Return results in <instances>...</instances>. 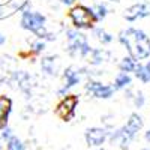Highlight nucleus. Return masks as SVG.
<instances>
[{
	"label": "nucleus",
	"instance_id": "obj_12",
	"mask_svg": "<svg viewBox=\"0 0 150 150\" xmlns=\"http://www.w3.org/2000/svg\"><path fill=\"white\" fill-rule=\"evenodd\" d=\"M110 53L105 51V50H92L90 53V63L92 65H99L102 63V62H105L108 59Z\"/></svg>",
	"mask_w": 150,
	"mask_h": 150
},
{
	"label": "nucleus",
	"instance_id": "obj_16",
	"mask_svg": "<svg viewBox=\"0 0 150 150\" xmlns=\"http://www.w3.org/2000/svg\"><path fill=\"white\" fill-rule=\"evenodd\" d=\"M134 72H135V75H137V78L141 80L143 83H150V81H149L147 71H146V66H143V65H137V68H135Z\"/></svg>",
	"mask_w": 150,
	"mask_h": 150
},
{
	"label": "nucleus",
	"instance_id": "obj_30",
	"mask_svg": "<svg viewBox=\"0 0 150 150\" xmlns=\"http://www.w3.org/2000/svg\"><path fill=\"white\" fill-rule=\"evenodd\" d=\"M0 150H2V146H0Z\"/></svg>",
	"mask_w": 150,
	"mask_h": 150
},
{
	"label": "nucleus",
	"instance_id": "obj_20",
	"mask_svg": "<svg viewBox=\"0 0 150 150\" xmlns=\"http://www.w3.org/2000/svg\"><path fill=\"white\" fill-rule=\"evenodd\" d=\"M11 137H12V131H11V128H8V126H6V128H3V129H2V134H0V138L8 141V140L11 138Z\"/></svg>",
	"mask_w": 150,
	"mask_h": 150
},
{
	"label": "nucleus",
	"instance_id": "obj_4",
	"mask_svg": "<svg viewBox=\"0 0 150 150\" xmlns=\"http://www.w3.org/2000/svg\"><path fill=\"white\" fill-rule=\"evenodd\" d=\"M69 17L74 23V26L78 29H90L93 26V23L98 21L93 14V9H89L83 5L72 8L69 12Z\"/></svg>",
	"mask_w": 150,
	"mask_h": 150
},
{
	"label": "nucleus",
	"instance_id": "obj_24",
	"mask_svg": "<svg viewBox=\"0 0 150 150\" xmlns=\"http://www.w3.org/2000/svg\"><path fill=\"white\" fill-rule=\"evenodd\" d=\"M60 2L63 3V5H72V3L75 2V0H60Z\"/></svg>",
	"mask_w": 150,
	"mask_h": 150
},
{
	"label": "nucleus",
	"instance_id": "obj_27",
	"mask_svg": "<svg viewBox=\"0 0 150 150\" xmlns=\"http://www.w3.org/2000/svg\"><path fill=\"white\" fill-rule=\"evenodd\" d=\"M90 150H105V149H102V147H93V149H90Z\"/></svg>",
	"mask_w": 150,
	"mask_h": 150
},
{
	"label": "nucleus",
	"instance_id": "obj_1",
	"mask_svg": "<svg viewBox=\"0 0 150 150\" xmlns=\"http://www.w3.org/2000/svg\"><path fill=\"white\" fill-rule=\"evenodd\" d=\"M119 41L128 48L134 60H143L150 56V38L138 29H126L120 32Z\"/></svg>",
	"mask_w": 150,
	"mask_h": 150
},
{
	"label": "nucleus",
	"instance_id": "obj_23",
	"mask_svg": "<svg viewBox=\"0 0 150 150\" xmlns=\"http://www.w3.org/2000/svg\"><path fill=\"white\" fill-rule=\"evenodd\" d=\"M5 15H6V12H5V9H3L2 6H0V20H2V18H5Z\"/></svg>",
	"mask_w": 150,
	"mask_h": 150
},
{
	"label": "nucleus",
	"instance_id": "obj_5",
	"mask_svg": "<svg viewBox=\"0 0 150 150\" xmlns=\"http://www.w3.org/2000/svg\"><path fill=\"white\" fill-rule=\"evenodd\" d=\"M108 131L104 129V128H90L87 129L86 134H84V138H86V143L89 147H101L107 140H108Z\"/></svg>",
	"mask_w": 150,
	"mask_h": 150
},
{
	"label": "nucleus",
	"instance_id": "obj_10",
	"mask_svg": "<svg viewBox=\"0 0 150 150\" xmlns=\"http://www.w3.org/2000/svg\"><path fill=\"white\" fill-rule=\"evenodd\" d=\"M65 87L60 90V93H65L68 89H71V87H74L75 84H78L80 83V74L77 71H74L72 68H68L65 71Z\"/></svg>",
	"mask_w": 150,
	"mask_h": 150
},
{
	"label": "nucleus",
	"instance_id": "obj_17",
	"mask_svg": "<svg viewBox=\"0 0 150 150\" xmlns=\"http://www.w3.org/2000/svg\"><path fill=\"white\" fill-rule=\"evenodd\" d=\"M95 33H96V36H98V39L101 41L102 44H110V42L112 41V36H111L110 33H107L105 30H102V29H96Z\"/></svg>",
	"mask_w": 150,
	"mask_h": 150
},
{
	"label": "nucleus",
	"instance_id": "obj_7",
	"mask_svg": "<svg viewBox=\"0 0 150 150\" xmlns=\"http://www.w3.org/2000/svg\"><path fill=\"white\" fill-rule=\"evenodd\" d=\"M77 102H78V99L77 96H66L63 101H62L56 110L57 112V116H60L62 119H65V120H69L74 117V111H75V107H77Z\"/></svg>",
	"mask_w": 150,
	"mask_h": 150
},
{
	"label": "nucleus",
	"instance_id": "obj_19",
	"mask_svg": "<svg viewBox=\"0 0 150 150\" xmlns=\"http://www.w3.org/2000/svg\"><path fill=\"white\" fill-rule=\"evenodd\" d=\"M134 104H135L137 108H141V107L144 105V96H143L141 92H138V93L135 95V98H134Z\"/></svg>",
	"mask_w": 150,
	"mask_h": 150
},
{
	"label": "nucleus",
	"instance_id": "obj_3",
	"mask_svg": "<svg viewBox=\"0 0 150 150\" xmlns=\"http://www.w3.org/2000/svg\"><path fill=\"white\" fill-rule=\"evenodd\" d=\"M66 36H68V50L72 56L80 54L81 57H86L92 53L90 45L87 44L86 35L80 33L78 30H68Z\"/></svg>",
	"mask_w": 150,
	"mask_h": 150
},
{
	"label": "nucleus",
	"instance_id": "obj_25",
	"mask_svg": "<svg viewBox=\"0 0 150 150\" xmlns=\"http://www.w3.org/2000/svg\"><path fill=\"white\" fill-rule=\"evenodd\" d=\"M144 66H146V71H147V75H149V81H150V62L147 65H144Z\"/></svg>",
	"mask_w": 150,
	"mask_h": 150
},
{
	"label": "nucleus",
	"instance_id": "obj_22",
	"mask_svg": "<svg viewBox=\"0 0 150 150\" xmlns=\"http://www.w3.org/2000/svg\"><path fill=\"white\" fill-rule=\"evenodd\" d=\"M144 138H146V141H147V143H150V129L144 134Z\"/></svg>",
	"mask_w": 150,
	"mask_h": 150
},
{
	"label": "nucleus",
	"instance_id": "obj_2",
	"mask_svg": "<svg viewBox=\"0 0 150 150\" xmlns=\"http://www.w3.org/2000/svg\"><path fill=\"white\" fill-rule=\"evenodd\" d=\"M44 23H45V17L39 12H32V11H24L21 15V26L33 32L35 35H38L39 38H50L53 39L51 35H48L44 29Z\"/></svg>",
	"mask_w": 150,
	"mask_h": 150
},
{
	"label": "nucleus",
	"instance_id": "obj_26",
	"mask_svg": "<svg viewBox=\"0 0 150 150\" xmlns=\"http://www.w3.org/2000/svg\"><path fill=\"white\" fill-rule=\"evenodd\" d=\"M5 41H6V38H5L2 33H0V45H2V44H5Z\"/></svg>",
	"mask_w": 150,
	"mask_h": 150
},
{
	"label": "nucleus",
	"instance_id": "obj_28",
	"mask_svg": "<svg viewBox=\"0 0 150 150\" xmlns=\"http://www.w3.org/2000/svg\"><path fill=\"white\" fill-rule=\"evenodd\" d=\"M141 150H150V149H149V147H146V149H141Z\"/></svg>",
	"mask_w": 150,
	"mask_h": 150
},
{
	"label": "nucleus",
	"instance_id": "obj_15",
	"mask_svg": "<svg viewBox=\"0 0 150 150\" xmlns=\"http://www.w3.org/2000/svg\"><path fill=\"white\" fill-rule=\"evenodd\" d=\"M135 68H137V63H135V60L132 59V57H125V59H122V62H120V69H122V72H132V71H135Z\"/></svg>",
	"mask_w": 150,
	"mask_h": 150
},
{
	"label": "nucleus",
	"instance_id": "obj_14",
	"mask_svg": "<svg viewBox=\"0 0 150 150\" xmlns=\"http://www.w3.org/2000/svg\"><path fill=\"white\" fill-rule=\"evenodd\" d=\"M6 150H26V146H24V143L18 138V137L12 135L6 141Z\"/></svg>",
	"mask_w": 150,
	"mask_h": 150
},
{
	"label": "nucleus",
	"instance_id": "obj_18",
	"mask_svg": "<svg viewBox=\"0 0 150 150\" xmlns=\"http://www.w3.org/2000/svg\"><path fill=\"white\" fill-rule=\"evenodd\" d=\"M107 8L104 6V5H98L95 9H93V14H95V17H96V20H102V18H105L107 17Z\"/></svg>",
	"mask_w": 150,
	"mask_h": 150
},
{
	"label": "nucleus",
	"instance_id": "obj_13",
	"mask_svg": "<svg viewBox=\"0 0 150 150\" xmlns=\"http://www.w3.org/2000/svg\"><path fill=\"white\" fill-rule=\"evenodd\" d=\"M131 83H132V80H131L129 75L126 72H120L117 77H116V80H114V89L116 90L125 89V87H128Z\"/></svg>",
	"mask_w": 150,
	"mask_h": 150
},
{
	"label": "nucleus",
	"instance_id": "obj_21",
	"mask_svg": "<svg viewBox=\"0 0 150 150\" xmlns=\"http://www.w3.org/2000/svg\"><path fill=\"white\" fill-rule=\"evenodd\" d=\"M32 47H33V53H41V51H44L45 44L44 42H35Z\"/></svg>",
	"mask_w": 150,
	"mask_h": 150
},
{
	"label": "nucleus",
	"instance_id": "obj_8",
	"mask_svg": "<svg viewBox=\"0 0 150 150\" xmlns=\"http://www.w3.org/2000/svg\"><path fill=\"white\" fill-rule=\"evenodd\" d=\"M86 89L92 92L95 98H99V99H110L112 96V93H114V87L102 84L99 81H90L86 86Z\"/></svg>",
	"mask_w": 150,
	"mask_h": 150
},
{
	"label": "nucleus",
	"instance_id": "obj_29",
	"mask_svg": "<svg viewBox=\"0 0 150 150\" xmlns=\"http://www.w3.org/2000/svg\"><path fill=\"white\" fill-rule=\"evenodd\" d=\"M111 2H117V0H111Z\"/></svg>",
	"mask_w": 150,
	"mask_h": 150
},
{
	"label": "nucleus",
	"instance_id": "obj_9",
	"mask_svg": "<svg viewBox=\"0 0 150 150\" xmlns=\"http://www.w3.org/2000/svg\"><path fill=\"white\" fill-rule=\"evenodd\" d=\"M11 110H12V101L8 96H0V129L6 128Z\"/></svg>",
	"mask_w": 150,
	"mask_h": 150
},
{
	"label": "nucleus",
	"instance_id": "obj_6",
	"mask_svg": "<svg viewBox=\"0 0 150 150\" xmlns=\"http://www.w3.org/2000/svg\"><path fill=\"white\" fill-rule=\"evenodd\" d=\"M150 15V2H141L132 5L125 11V18L128 21H135L137 18H144Z\"/></svg>",
	"mask_w": 150,
	"mask_h": 150
},
{
	"label": "nucleus",
	"instance_id": "obj_11",
	"mask_svg": "<svg viewBox=\"0 0 150 150\" xmlns=\"http://www.w3.org/2000/svg\"><path fill=\"white\" fill-rule=\"evenodd\" d=\"M41 66H42V71L47 72L48 75H56L57 74V68H59V60H57L56 56L44 57L42 62H41Z\"/></svg>",
	"mask_w": 150,
	"mask_h": 150
}]
</instances>
